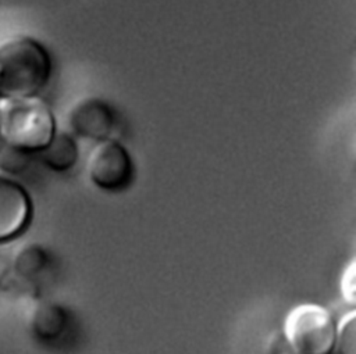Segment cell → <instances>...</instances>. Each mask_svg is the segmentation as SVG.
<instances>
[{
	"label": "cell",
	"mask_w": 356,
	"mask_h": 354,
	"mask_svg": "<svg viewBox=\"0 0 356 354\" xmlns=\"http://www.w3.org/2000/svg\"><path fill=\"white\" fill-rule=\"evenodd\" d=\"M53 62L36 39L17 35L0 42V101L38 97L47 86Z\"/></svg>",
	"instance_id": "obj_1"
},
{
	"label": "cell",
	"mask_w": 356,
	"mask_h": 354,
	"mask_svg": "<svg viewBox=\"0 0 356 354\" xmlns=\"http://www.w3.org/2000/svg\"><path fill=\"white\" fill-rule=\"evenodd\" d=\"M57 132L50 106L38 97L0 101V137L26 154H39Z\"/></svg>",
	"instance_id": "obj_2"
},
{
	"label": "cell",
	"mask_w": 356,
	"mask_h": 354,
	"mask_svg": "<svg viewBox=\"0 0 356 354\" xmlns=\"http://www.w3.org/2000/svg\"><path fill=\"white\" fill-rule=\"evenodd\" d=\"M282 335L293 354H331L335 347L337 322L325 307L303 303L286 314Z\"/></svg>",
	"instance_id": "obj_3"
},
{
	"label": "cell",
	"mask_w": 356,
	"mask_h": 354,
	"mask_svg": "<svg viewBox=\"0 0 356 354\" xmlns=\"http://www.w3.org/2000/svg\"><path fill=\"white\" fill-rule=\"evenodd\" d=\"M90 182L104 192L127 189L134 179V162L127 149L114 139L97 140L86 158Z\"/></svg>",
	"instance_id": "obj_4"
},
{
	"label": "cell",
	"mask_w": 356,
	"mask_h": 354,
	"mask_svg": "<svg viewBox=\"0 0 356 354\" xmlns=\"http://www.w3.org/2000/svg\"><path fill=\"white\" fill-rule=\"evenodd\" d=\"M33 218V201L28 189L13 176L0 172V246L21 237Z\"/></svg>",
	"instance_id": "obj_5"
},
{
	"label": "cell",
	"mask_w": 356,
	"mask_h": 354,
	"mask_svg": "<svg viewBox=\"0 0 356 354\" xmlns=\"http://www.w3.org/2000/svg\"><path fill=\"white\" fill-rule=\"evenodd\" d=\"M68 125L76 136L97 142L110 136L115 125V115L104 100L86 97L76 101L70 110Z\"/></svg>",
	"instance_id": "obj_6"
},
{
	"label": "cell",
	"mask_w": 356,
	"mask_h": 354,
	"mask_svg": "<svg viewBox=\"0 0 356 354\" xmlns=\"http://www.w3.org/2000/svg\"><path fill=\"white\" fill-rule=\"evenodd\" d=\"M78 155L75 139L65 132H56L51 142L39 153L42 164L54 172L70 171L76 164Z\"/></svg>",
	"instance_id": "obj_7"
},
{
	"label": "cell",
	"mask_w": 356,
	"mask_h": 354,
	"mask_svg": "<svg viewBox=\"0 0 356 354\" xmlns=\"http://www.w3.org/2000/svg\"><path fill=\"white\" fill-rule=\"evenodd\" d=\"M67 326V314L56 303L39 304L31 317V329L38 339L54 340L61 336Z\"/></svg>",
	"instance_id": "obj_8"
},
{
	"label": "cell",
	"mask_w": 356,
	"mask_h": 354,
	"mask_svg": "<svg viewBox=\"0 0 356 354\" xmlns=\"http://www.w3.org/2000/svg\"><path fill=\"white\" fill-rule=\"evenodd\" d=\"M13 267L21 278L35 279L49 267V253L39 243H25L14 253Z\"/></svg>",
	"instance_id": "obj_9"
},
{
	"label": "cell",
	"mask_w": 356,
	"mask_h": 354,
	"mask_svg": "<svg viewBox=\"0 0 356 354\" xmlns=\"http://www.w3.org/2000/svg\"><path fill=\"white\" fill-rule=\"evenodd\" d=\"M334 348L338 354H356V311L353 308L337 325Z\"/></svg>",
	"instance_id": "obj_10"
},
{
	"label": "cell",
	"mask_w": 356,
	"mask_h": 354,
	"mask_svg": "<svg viewBox=\"0 0 356 354\" xmlns=\"http://www.w3.org/2000/svg\"><path fill=\"white\" fill-rule=\"evenodd\" d=\"M31 165V154L19 151L11 146H4L0 150V172L15 176L26 171Z\"/></svg>",
	"instance_id": "obj_11"
},
{
	"label": "cell",
	"mask_w": 356,
	"mask_h": 354,
	"mask_svg": "<svg viewBox=\"0 0 356 354\" xmlns=\"http://www.w3.org/2000/svg\"><path fill=\"white\" fill-rule=\"evenodd\" d=\"M339 290L343 301L355 308L356 305V260L352 258L342 271L339 280Z\"/></svg>",
	"instance_id": "obj_12"
},
{
	"label": "cell",
	"mask_w": 356,
	"mask_h": 354,
	"mask_svg": "<svg viewBox=\"0 0 356 354\" xmlns=\"http://www.w3.org/2000/svg\"><path fill=\"white\" fill-rule=\"evenodd\" d=\"M289 354H293V353H292V351H291V353H289Z\"/></svg>",
	"instance_id": "obj_13"
}]
</instances>
